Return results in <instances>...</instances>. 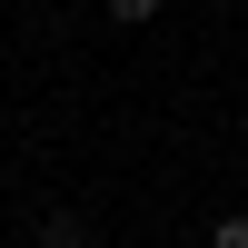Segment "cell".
<instances>
[{"mask_svg": "<svg viewBox=\"0 0 248 248\" xmlns=\"http://www.w3.org/2000/svg\"><path fill=\"white\" fill-rule=\"evenodd\" d=\"M99 229H90V218H79V209H50V218H40V248H90Z\"/></svg>", "mask_w": 248, "mask_h": 248, "instance_id": "cell-1", "label": "cell"}, {"mask_svg": "<svg viewBox=\"0 0 248 248\" xmlns=\"http://www.w3.org/2000/svg\"><path fill=\"white\" fill-rule=\"evenodd\" d=\"M209 248H248V218H209Z\"/></svg>", "mask_w": 248, "mask_h": 248, "instance_id": "cell-2", "label": "cell"}, {"mask_svg": "<svg viewBox=\"0 0 248 248\" xmlns=\"http://www.w3.org/2000/svg\"><path fill=\"white\" fill-rule=\"evenodd\" d=\"M109 20H129V30H139V20H159V0H109Z\"/></svg>", "mask_w": 248, "mask_h": 248, "instance_id": "cell-3", "label": "cell"}]
</instances>
